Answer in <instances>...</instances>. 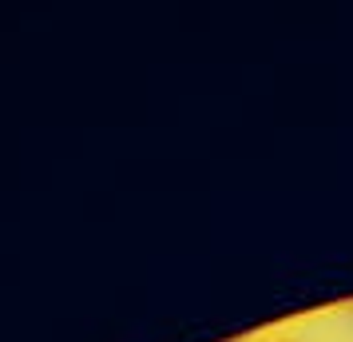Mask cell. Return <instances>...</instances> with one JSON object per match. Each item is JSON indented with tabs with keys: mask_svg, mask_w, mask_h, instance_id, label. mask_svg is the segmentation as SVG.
I'll list each match as a JSON object with an SVG mask.
<instances>
[{
	"mask_svg": "<svg viewBox=\"0 0 353 342\" xmlns=\"http://www.w3.org/2000/svg\"><path fill=\"white\" fill-rule=\"evenodd\" d=\"M274 342H294V339H274Z\"/></svg>",
	"mask_w": 353,
	"mask_h": 342,
	"instance_id": "6da1fadb",
	"label": "cell"
}]
</instances>
